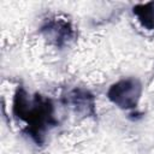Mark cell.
I'll list each match as a JSON object with an SVG mask.
<instances>
[{"label":"cell","mask_w":154,"mask_h":154,"mask_svg":"<svg viewBox=\"0 0 154 154\" xmlns=\"http://www.w3.org/2000/svg\"><path fill=\"white\" fill-rule=\"evenodd\" d=\"M12 114L26 124L23 132L30 137L36 146H42L46 140V134L58 125L52 99L38 93L30 97L22 85H18L14 91Z\"/></svg>","instance_id":"6da1fadb"},{"label":"cell","mask_w":154,"mask_h":154,"mask_svg":"<svg viewBox=\"0 0 154 154\" xmlns=\"http://www.w3.org/2000/svg\"><path fill=\"white\" fill-rule=\"evenodd\" d=\"M38 31L49 45L59 49L70 46L76 38V30L71 20L61 16L46 18Z\"/></svg>","instance_id":"7a4b0ae2"},{"label":"cell","mask_w":154,"mask_h":154,"mask_svg":"<svg viewBox=\"0 0 154 154\" xmlns=\"http://www.w3.org/2000/svg\"><path fill=\"white\" fill-rule=\"evenodd\" d=\"M142 95V83L135 77L122 78L107 90L108 100L120 109L129 111L137 107Z\"/></svg>","instance_id":"3957f363"},{"label":"cell","mask_w":154,"mask_h":154,"mask_svg":"<svg viewBox=\"0 0 154 154\" xmlns=\"http://www.w3.org/2000/svg\"><path fill=\"white\" fill-rule=\"evenodd\" d=\"M65 103L69 105L77 114L85 118H96V102L94 94L81 87H76L64 97Z\"/></svg>","instance_id":"277c9868"},{"label":"cell","mask_w":154,"mask_h":154,"mask_svg":"<svg viewBox=\"0 0 154 154\" xmlns=\"http://www.w3.org/2000/svg\"><path fill=\"white\" fill-rule=\"evenodd\" d=\"M132 13L144 29L154 30V1L135 5L132 7Z\"/></svg>","instance_id":"5b68a950"}]
</instances>
